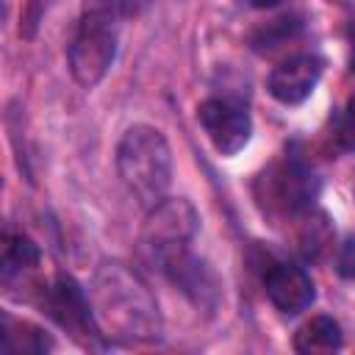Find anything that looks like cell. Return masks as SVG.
Returning a JSON list of instances; mask_svg holds the SVG:
<instances>
[{
	"label": "cell",
	"instance_id": "6da1fadb",
	"mask_svg": "<svg viewBox=\"0 0 355 355\" xmlns=\"http://www.w3.org/2000/svg\"><path fill=\"white\" fill-rule=\"evenodd\" d=\"M89 302L103 336L119 341H150L161 336V313L153 291L122 263H103L94 272Z\"/></svg>",
	"mask_w": 355,
	"mask_h": 355
},
{
	"label": "cell",
	"instance_id": "7a4b0ae2",
	"mask_svg": "<svg viewBox=\"0 0 355 355\" xmlns=\"http://www.w3.org/2000/svg\"><path fill=\"white\" fill-rule=\"evenodd\" d=\"M116 169L125 189L147 208L164 200L172 183V150L158 128L133 125L116 147Z\"/></svg>",
	"mask_w": 355,
	"mask_h": 355
},
{
	"label": "cell",
	"instance_id": "3957f363",
	"mask_svg": "<svg viewBox=\"0 0 355 355\" xmlns=\"http://www.w3.org/2000/svg\"><path fill=\"white\" fill-rule=\"evenodd\" d=\"M114 14L92 6L83 19L78 22V31L69 42V72L72 78L92 89L97 86L105 72L114 64L116 55V25H114Z\"/></svg>",
	"mask_w": 355,
	"mask_h": 355
},
{
	"label": "cell",
	"instance_id": "277c9868",
	"mask_svg": "<svg viewBox=\"0 0 355 355\" xmlns=\"http://www.w3.org/2000/svg\"><path fill=\"white\" fill-rule=\"evenodd\" d=\"M158 261L161 272L197 305V308H214L219 302V283L216 275L189 252V244L183 247H169L161 252H153Z\"/></svg>",
	"mask_w": 355,
	"mask_h": 355
},
{
	"label": "cell",
	"instance_id": "5b68a950",
	"mask_svg": "<svg viewBox=\"0 0 355 355\" xmlns=\"http://www.w3.org/2000/svg\"><path fill=\"white\" fill-rule=\"evenodd\" d=\"M197 227H200V214L189 200H183V197L161 200L150 208V214L144 219V244L153 252H161L169 247H183L194 239Z\"/></svg>",
	"mask_w": 355,
	"mask_h": 355
},
{
	"label": "cell",
	"instance_id": "8992f818",
	"mask_svg": "<svg viewBox=\"0 0 355 355\" xmlns=\"http://www.w3.org/2000/svg\"><path fill=\"white\" fill-rule=\"evenodd\" d=\"M258 186H263L261 202L266 200L269 211H283L288 216L305 214L316 197V180L308 169H302L300 164L288 161L280 166H272L269 172L261 175Z\"/></svg>",
	"mask_w": 355,
	"mask_h": 355
},
{
	"label": "cell",
	"instance_id": "52a82bcc",
	"mask_svg": "<svg viewBox=\"0 0 355 355\" xmlns=\"http://www.w3.org/2000/svg\"><path fill=\"white\" fill-rule=\"evenodd\" d=\"M44 308L75 338L89 344V338L100 336V324L94 319L89 294L72 277H67V275L55 277V283L50 288H44Z\"/></svg>",
	"mask_w": 355,
	"mask_h": 355
},
{
	"label": "cell",
	"instance_id": "ba28073f",
	"mask_svg": "<svg viewBox=\"0 0 355 355\" xmlns=\"http://www.w3.org/2000/svg\"><path fill=\"white\" fill-rule=\"evenodd\" d=\"M197 119H200L205 136L211 139V144L216 147L219 155H236L239 150H244V144L252 136L250 114L230 100L211 97V100L200 103Z\"/></svg>",
	"mask_w": 355,
	"mask_h": 355
},
{
	"label": "cell",
	"instance_id": "9c48e42d",
	"mask_svg": "<svg viewBox=\"0 0 355 355\" xmlns=\"http://www.w3.org/2000/svg\"><path fill=\"white\" fill-rule=\"evenodd\" d=\"M322 69H324L322 58H316V55H294V58L283 61L280 67H275L269 72L266 89L277 103L297 105V103L311 97V92L316 89V83L322 78Z\"/></svg>",
	"mask_w": 355,
	"mask_h": 355
},
{
	"label": "cell",
	"instance_id": "30bf717a",
	"mask_svg": "<svg viewBox=\"0 0 355 355\" xmlns=\"http://www.w3.org/2000/svg\"><path fill=\"white\" fill-rule=\"evenodd\" d=\"M263 286H266L269 302L286 316H294V313L305 311L316 297L311 275L302 266H294V263L269 266V272L263 277Z\"/></svg>",
	"mask_w": 355,
	"mask_h": 355
},
{
	"label": "cell",
	"instance_id": "8fae6325",
	"mask_svg": "<svg viewBox=\"0 0 355 355\" xmlns=\"http://www.w3.org/2000/svg\"><path fill=\"white\" fill-rule=\"evenodd\" d=\"M344 336L336 319L330 316H313L294 333V349L302 355H324L336 352L341 347Z\"/></svg>",
	"mask_w": 355,
	"mask_h": 355
},
{
	"label": "cell",
	"instance_id": "7c38bea8",
	"mask_svg": "<svg viewBox=\"0 0 355 355\" xmlns=\"http://www.w3.org/2000/svg\"><path fill=\"white\" fill-rule=\"evenodd\" d=\"M50 347H53V341L44 336L42 327H36L31 322L11 319L8 313H3V352H8V355H42Z\"/></svg>",
	"mask_w": 355,
	"mask_h": 355
},
{
	"label": "cell",
	"instance_id": "4fadbf2b",
	"mask_svg": "<svg viewBox=\"0 0 355 355\" xmlns=\"http://www.w3.org/2000/svg\"><path fill=\"white\" fill-rule=\"evenodd\" d=\"M39 263V247L17 233V236H6V244H3V283H11L14 275H22L28 269H33Z\"/></svg>",
	"mask_w": 355,
	"mask_h": 355
},
{
	"label": "cell",
	"instance_id": "5bb4252c",
	"mask_svg": "<svg viewBox=\"0 0 355 355\" xmlns=\"http://www.w3.org/2000/svg\"><path fill=\"white\" fill-rule=\"evenodd\" d=\"M330 239H333V233H330V225L322 214H308L300 222V247L308 258H316L330 244Z\"/></svg>",
	"mask_w": 355,
	"mask_h": 355
},
{
	"label": "cell",
	"instance_id": "9a60e30c",
	"mask_svg": "<svg viewBox=\"0 0 355 355\" xmlns=\"http://www.w3.org/2000/svg\"><path fill=\"white\" fill-rule=\"evenodd\" d=\"M294 31H300V22L283 17V19H275L272 25H266L261 33H255L252 44H255V50H272V47H280Z\"/></svg>",
	"mask_w": 355,
	"mask_h": 355
},
{
	"label": "cell",
	"instance_id": "2e32d148",
	"mask_svg": "<svg viewBox=\"0 0 355 355\" xmlns=\"http://www.w3.org/2000/svg\"><path fill=\"white\" fill-rule=\"evenodd\" d=\"M336 141L347 150V153H355V94L347 100V108L336 125Z\"/></svg>",
	"mask_w": 355,
	"mask_h": 355
},
{
	"label": "cell",
	"instance_id": "e0dca14e",
	"mask_svg": "<svg viewBox=\"0 0 355 355\" xmlns=\"http://www.w3.org/2000/svg\"><path fill=\"white\" fill-rule=\"evenodd\" d=\"M141 3L144 0H97L94 6L108 11V14H114V17H130V14H136L141 8Z\"/></svg>",
	"mask_w": 355,
	"mask_h": 355
},
{
	"label": "cell",
	"instance_id": "ac0fdd59",
	"mask_svg": "<svg viewBox=\"0 0 355 355\" xmlns=\"http://www.w3.org/2000/svg\"><path fill=\"white\" fill-rule=\"evenodd\" d=\"M252 8H272V6H277V3H283V0H247Z\"/></svg>",
	"mask_w": 355,
	"mask_h": 355
},
{
	"label": "cell",
	"instance_id": "d6986e66",
	"mask_svg": "<svg viewBox=\"0 0 355 355\" xmlns=\"http://www.w3.org/2000/svg\"><path fill=\"white\" fill-rule=\"evenodd\" d=\"M352 197H355V175H352Z\"/></svg>",
	"mask_w": 355,
	"mask_h": 355
},
{
	"label": "cell",
	"instance_id": "ffe728a7",
	"mask_svg": "<svg viewBox=\"0 0 355 355\" xmlns=\"http://www.w3.org/2000/svg\"><path fill=\"white\" fill-rule=\"evenodd\" d=\"M352 64H355V47H352Z\"/></svg>",
	"mask_w": 355,
	"mask_h": 355
}]
</instances>
